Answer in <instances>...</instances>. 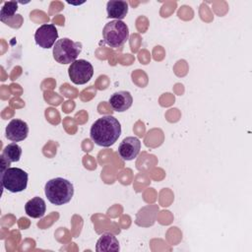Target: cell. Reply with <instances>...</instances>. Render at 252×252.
I'll return each mask as SVG.
<instances>
[{
	"mask_svg": "<svg viewBox=\"0 0 252 252\" xmlns=\"http://www.w3.org/2000/svg\"><path fill=\"white\" fill-rule=\"evenodd\" d=\"M44 193L51 204L61 206L71 201L74 195V186L69 180L56 177L45 183Z\"/></svg>",
	"mask_w": 252,
	"mask_h": 252,
	"instance_id": "2",
	"label": "cell"
},
{
	"mask_svg": "<svg viewBox=\"0 0 252 252\" xmlns=\"http://www.w3.org/2000/svg\"><path fill=\"white\" fill-rule=\"evenodd\" d=\"M17 10H18V2L16 1L5 2L0 11V20L2 22H6L7 20L13 18Z\"/></svg>",
	"mask_w": 252,
	"mask_h": 252,
	"instance_id": "15",
	"label": "cell"
},
{
	"mask_svg": "<svg viewBox=\"0 0 252 252\" xmlns=\"http://www.w3.org/2000/svg\"><path fill=\"white\" fill-rule=\"evenodd\" d=\"M128 3L120 0H110L106 3L107 18L122 21L128 13Z\"/></svg>",
	"mask_w": 252,
	"mask_h": 252,
	"instance_id": "12",
	"label": "cell"
},
{
	"mask_svg": "<svg viewBox=\"0 0 252 252\" xmlns=\"http://www.w3.org/2000/svg\"><path fill=\"white\" fill-rule=\"evenodd\" d=\"M28 173L19 167H8L1 172L2 187L12 193L24 191L28 186Z\"/></svg>",
	"mask_w": 252,
	"mask_h": 252,
	"instance_id": "5",
	"label": "cell"
},
{
	"mask_svg": "<svg viewBox=\"0 0 252 252\" xmlns=\"http://www.w3.org/2000/svg\"><path fill=\"white\" fill-rule=\"evenodd\" d=\"M82 51V43L68 37L58 39L53 45V58L60 64H72Z\"/></svg>",
	"mask_w": 252,
	"mask_h": 252,
	"instance_id": "4",
	"label": "cell"
},
{
	"mask_svg": "<svg viewBox=\"0 0 252 252\" xmlns=\"http://www.w3.org/2000/svg\"><path fill=\"white\" fill-rule=\"evenodd\" d=\"M58 38V32L54 25L52 24H44L41 25L34 33L35 43L41 48H50L52 47L56 39Z\"/></svg>",
	"mask_w": 252,
	"mask_h": 252,
	"instance_id": "7",
	"label": "cell"
},
{
	"mask_svg": "<svg viewBox=\"0 0 252 252\" xmlns=\"http://www.w3.org/2000/svg\"><path fill=\"white\" fill-rule=\"evenodd\" d=\"M45 202L40 197H33L32 199L29 200L25 205V211L27 215L33 219L42 218L45 214Z\"/></svg>",
	"mask_w": 252,
	"mask_h": 252,
	"instance_id": "13",
	"label": "cell"
},
{
	"mask_svg": "<svg viewBox=\"0 0 252 252\" xmlns=\"http://www.w3.org/2000/svg\"><path fill=\"white\" fill-rule=\"evenodd\" d=\"M119 242L116 236L110 232L103 233L96 241L95 250L97 252L103 251H119Z\"/></svg>",
	"mask_w": 252,
	"mask_h": 252,
	"instance_id": "14",
	"label": "cell"
},
{
	"mask_svg": "<svg viewBox=\"0 0 252 252\" xmlns=\"http://www.w3.org/2000/svg\"><path fill=\"white\" fill-rule=\"evenodd\" d=\"M22 156V148L16 144L11 143L8 144L1 155V172L5 171L11 162L19 161Z\"/></svg>",
	"mask_w": 252,
	"mask_h": 252,
	"instance_id": "11",
	"label": "cell"
},
{
	"mask_svg": "<svg viewBox=\"0 0 252 252\" xmlns=\"http://www.w3.org/2000/svg\"><path fill=\"white\" fill-rule=\"evenodd\" d=\"M68 75L74 84L84 85L92 79L94 75V67L85 59H77L69 66Z\"/></svg>",
	"mask_w": 252,
	"mask_h": 252,
	"instance_id": "6",
	"label": "cell"
},
{
	"mask_svg": "<svg viewBox=\"0 0 252 252\" xmlns=\"http://www.w3.org/2000/svg\"><path fill=\"white\" fill-rule=\"evenodd\" d=\"M29 134V126L27 122L21 119H12L5 129V136L12 142L24 141Z\"/></svg>",
	"mask_w": 252,
	"mask_h": 252,
	"instance_id": "8",
	"label": "cell"
},
{
	"mask_svg": "<svg viewBox=\"0 0 252 252\" xmlns=\"http://www.w3.org/2000/svg\"><path fill=\"white\" fill-rule=\"evenodd\" d=\"M141 142L137 137H126L118 146V154L125 160L134 159L140 153Z\"/></svg>",
	"mask_w": 252,
	"mask_h": 252,
	"instance_id": "9",
	"label": "cell"
},
{
	"mask_svg": "<svg viewBox=\"0 0 252 252\" xmlns=\"http://www.w3.org/2000/svg\"><path fill=\"white\" fill-rule=\"evenodd\" d=\"M91 139L100 147H110L121 135L120 122L112 115H104L95 120L90 130Z\"/></svg>",
	"mask_w": 252,
	"mask_h": 252,
	"instance_id": "1",
	"label": "cell"
},
{
	"mask_svg": "<svg viewBox=\"0 0 252 252\" xmlns=\"http://www.w3.org/2000/svg\"><path fill=\"white\" fill-rule=\"evenodd\" d=\"M102 38L112 48L121 47L129 38V28L123 21L112 20L104 25Z\"/></svg>",
	"mask_w": 252,
	"mask_h": 252,
	"instance_id": "3",
	"label": "cell"
},
{
	"mask_svg": "<svg viewBox=\"0 0 252 252\" xmlns=\"http://www.w3.org/2000/svg\"><path fill=\"white\" fill-rule=\"evenodd\" d=\"M109 103L113 110L117 112H123L131 107L133 103V97L128 91H118L111 94L109 97Z\"/></svg>",
	"mask_w": 252,
	"mask_h": 252,
	"instance_id": "10",
	"label": "cell"
}]
</instances>
